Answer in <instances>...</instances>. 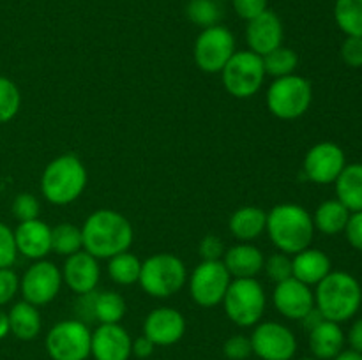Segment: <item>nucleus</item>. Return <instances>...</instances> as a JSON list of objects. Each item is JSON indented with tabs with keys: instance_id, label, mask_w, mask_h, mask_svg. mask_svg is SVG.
<instances>
[{
	"instance_id": "obj_47",
	"label": "nucleus",
	"mask_w": 362,
	"mask_h": 360,
	"mask_svg": "<svg viewBox=\"0 0 362 360\" xmlns=\"http://www.w3.org/2000/svg\"><path fill=\"white\" fill-rule=\"evenodd\" d=\"M324 320H325V318L322 316L320 311H318L317 307H313V309H311L310 313H308L306 316H304L303 320H299V321H300V323H303L304 330L311 332V330H313L315 327H318V325H320L322 321H324Z\"/></svg>"
},
{
	"instance_id": "obj_29",
	"label": "nucleus",
	"mask_w": 362,
	"mask_h": 360,
	"mask_svg": "<svg viewBox=\"0 0 362 360\" xmlns=\"http://www.w3.org/2000/svg\"><path fill=\"white\" fill-rule=\"evenodd\" d=\"M126 314V300L117 292H95L94 320L103 323H119Z\"/></svg>"
},
{
	"instance_id": "obj_1",
	"label": "nucleus",
	"mask_w": 362,
	"mask_h": 360,
	"mask_svg": "<svg viewBox=\"0 0 362 360\" xmlns=\"http://www.w3.org/2000/svg\"><path fill=\"white\" fill-rule=\"evenodd\" d=\"M81 236L83 251L98 260H110L115 254L129 251L133 244V226L119 212L101 208L85 219Z\"/></svg>"
},
{
	"instance_id": "obj_11",
	"label": "nucleus",
	"mask_w": 362,
	"mask_h": 360,
	"mask_svg": "<svg viewBox=\"0 0 362 360\" xmlns=\"http://www.w3.org/2000/svg\"><path fill=\"white\" fill-rule=\"evenodd\" d=\"M189 295L200 307H216L223 302L232 275L223 261H202L187 277Z\"/></svg>"
},
{
	"instance_id": "obj_18",
	"label": "nucleus",
	"mask_w": 362,
	"mask_h": 360,
	"mask_svg": "<svg viewBox=\"0 0 362 360\" xmlns=\"http://www.w3.org/2000/svg\"><path fill=\"white\" fill-rule=\"evenodd\" d=\"M283 35H285L283 23L274 11H264L246 25L247 46L251 52L260 56L283 46Z\"/></svg>"
},
{
	"instance_id": "obj_42",
	"label": "nucleus",
	"mask_w": 362,
	"mask_h": 360,
	"mask_svg": "<svg viewBox=\"0 0 362 360\" xmlns=\"http://www.w3.org/2000/svg\"><path fill=\"white\" fill-rule=\"evenodd\" d=\"M269 0H232V6L235 13L239 14L243 20L250 21L267 11Z\"/></svg>"
},
{
	"instance_id": "obj_19",
	"label": "nucleus",
	"mask_w": 362,
	"mask_h": 360,
	"mask_svg": "<svg viewBox=\"0 0 362 360\" xmlns=\"http://www.w3.org/2000/svg\"><path fill=\"white\" fill-rule=\"evenodd\" d=\"M60 272H62V281L66 282L67 288L73 289L78 295L94 292L95 286L99 284V277H101L98 258H94L83 249L80 253L67 256Z\"/></svg>"
},
{
	"instance_id": "obj_8",
	"label": "nucleus",
	"mask_w": 362,
	"mask_h": 360,
	"mask_svg": "<svg viewBox=\"0 0 362 360\" xmlns=\"http://www.w3.org/2000/svg\"><path fill=\"white\" fill-rule=\"evenodd\" d=\"M226 92L237 99H247L257 94L265 80L264 60L251 49L233 53L221 71Z\"/></svg>"
},
{
	"instance_id": "obj_20",
	"label": "nucleus",
	"mask_w": 362,
	"mask_h": 360,
	"mask_svg": "<svg viewBox=\"0 0 362 360\" xmlns=\"http://www.w3.org/2000/svg\"><path fill=\"white\" fill-rule=\"evenodd\" d=\"M18 253L28 260H42L52 253V228L41 219H32L18 224L14 229Z\"/></svg>"
},
{
	"instance_id": "obj_3",
	"label": "nucleus",
	"mask_w": 362,
	"mask_h": 360,
	"mask_svg": "<svg viewBox=\"0 0 362 360\" xmlns=\"http://www.w3.org/2000/svg\"><path fill=\"white\" fill-rule=\"evenodd\" d=\"M361 302V284L349 272H329L317 284L315 307L325 320L334 323L349 321L357 314Z\"/></svg>"
},
{
	"instance_id": "obj_41",
	"label": "nucleus",
	"mask_w": 362,
	"mask_h": 360,
	"mask_svg": "<svg viewBox=\"0 0 362 360\" xmlns=\"http://www.w3.org/2000/svg\"><path fill=\"white\" fill-rule=\"evenodd\" d=\"M341 59L346 66L362 67V37L346 35L341 44Z\"/></svg>"
},
{
	"instance_id": "obj_36",
	"label": "nucleus",
	"mask_w": 362,
	"mask_h": 360,
	"mask_svg": "<svg viewBox=\"0 0 362 360\" xmlns=\"http://www.w3.org/2000/svg\"><path fill=\"white\" fill-rule=\"evenodd\" d=\"M11 210H13V215L18 221L25 222L32 221V219H37L41 207H39V201L34 194L21 193L14 198Z\"/></svg>"
},
{
	"instance_id": "obj_30",
	"label": "nucleus",
	"mask_w": 362,
	"mask_h": 360,
	"mask_svg": "<svg viewBox=\"0 0 362 360\" xmlns=\"http://www.w3.org/2000/svg\"><path fill=\"white\" fill-rule=\"evenodd\" d=\"M83 249V236L81 228L71 222H60L52 228V251L60 256H71Z\"/></svg>"
},
{
	"instance_id": "obj_4",
	"label": "nucleus",
	"mask_w": 362,
	"mask_h": 360,
	"mask_svg": "<svg viewBox=\"0 0 362 360\" xmlns=\"http://www.w3.org/2000/svg\"><path fill=\"white\" fill-rule=\"evenodd\" d=\"M87 169L73 154H64L48 162L41 176V191L53 205H69L83 194Z\"/></svg>"
},
{
	"instance_id": "obj_50",
	"label": "nucleus",
	"mask_w": 362,
	"mask_h": 360,
	"mask_svg": "<svg viewBox=\"0 0 362 360\" xmlns=\"http://www.w3.org/2000/svg\"><path fill=\"white\" fill-rule=\"evenodd\" d=\"M300 360H317V359H300Z\"/></svg>"
},
{
	"instance_id": "obj_2",
	"label": "nucleus",
	"mask_w": 362,
	"mask_h": 360,
	"mask_svg": "<svg viewBox=\"0 0 362 360\" xmlns=\"http://www.w3.org/2000/svg\"><path fill=\"white\" fill-rule=\"evenodd\" d=\"M265 232L269 233V239L276 249L285 254H297L308 249L313 240V217L300 205H276L267 214Z\"/></svg>"
},
{
	"instance_id": "obj_21",
	"label": "nucleus",
	"mask_w": 362,
	"mask_h": 360,
	"mask_svg": "<svg viewBox=\"0 0 362 360\" xmlns=\"http://www.w3.org/2000/svg\"><path fill=\"white\" fill-rule=\"evenodd\" d=\"M226 270L235 279H253L264 270L265 258L251 242H240L225 251L223 256Z\"/></svg>"
},
{
	"instance_id": "obj_39",
	"label": "nucleus",
	"mask_w": 362,
	"mask_h": 360,
	"mask_svg": "<svg viewBox=\"0 0 362 360\" xmlns=\"http://www.w3.org/2000/svg\"><path fill=\"white\" fill-rule=\"evenodd\" d=\"M20 292V277L11 268H0V307L9 304Z\"/></svg>"
},
{
	"instance_id": "obj_34",
	"label": "nucleus",
	"mask_w": 362,
	"mask_h": 360,
	"mask_svg": "<svg viewBox=\"0 0 362 360\" xmlns=\"http://www.w3.org/2000/svg\"><path fill=\"white\" fill-rule=\"evenodd\" d=\"M21 95L20 88L13 80L0 76V124L13 120L20 112Z\"/></svg>"
},
{
	"instance_id": "obj_33",
	"label": "nucleus",
	"mask_w": 362,
	"mask_h": 360,
	"mask_svg": "<svg viewBox=\"0 0 362 360\" xmlns=\"http://www.w3.org/2000/svg\"><path fill=\"white\" fill-rule=\"evenodd\" d=\"M186 16L200 28L214 27L221 20V7L216 0H189L186 6Z\"/></svg>"
},
{
	"instance_id": "obj_45",
	"label": "nucleus",
	"mask_w": 362,
	"mask_h": 360,
	"mask_svg": "<svg viewBox=\"0 0 362 360\" xmlns=\"http://www.w3.org/2000/svg\"><path fill=\"white\" fill-rule=\"evenodd\" d=\"M156 346L152 344L151 339H147L145 335L141 337L133 339V346H131V355L138 356V359H148V356L154 353Z\"/></svg>"
},
{
	"instance_id": "obj_48",
	"label": "nucleus",
	"mask_w": 362,
	"mask_h": 360,
	"mask_svg": "<svg viewBox=\"0 0 362 360\" xmlns=\"http://www.w3.org/2000/svg\"><path fill=\"white\" fill-rule=\"evenodd\" d=\"M9 332V316H7L6 311L0 307V341H2L4 337H7Z\"/></svg>"
},
{
	"instance_id": "obj_10",
	"label": "nucleus",
	"mask_w": 362,
	"mask_h": 360,
	"mask_svg": "<svg viewBox=\"0 0 362 360\" xmlns=\"http://www.w3.org/2000/svg\"><path fill=\"white\" fill-rule=\"evenodd\" d=\"M233 53H235V37L223 25L204 28L194 41V62L204 73H221Z\"/></svg>"
},
{
	"instance_id": "obj_26",
	"label": "nucleus",
	"mask_w": 362,
	"mask_h": 360,
	"mask_svg": "<svg viewBox=\"0 0 362 360\" xmlns=\"http://www.w3.org/2000/svg\"><path fill=\"white\" fill-rule=\"evenodd\" d=\"M336 200L341 201L350 212H362V164H346L336 179Z\"/></svg>"
},
{
	"instance_id": "obj_5",
	"label": "nucleus",
	"mask_w": 362,
	"mask_h": 360,
	"mask_svg": "<svg viewBox=\"0 0 362 360\" xmlns=\"http://www.w3.org/2000/svg\"><path fill=\"white\" fill-rule=\"evenodd\" d=\"M138 282L147 295L154 299H168L179 293L187 282L186 265L175 254H154L141 261Z\"/></svg>"
},
{
	"instance_id": "obj_32",
	"label": "nucleus",
	"mask_w": 362,
	"mask_h": 360,
	"mask_svg": "<svg viewBox=\"0 0 362 360\" xmlns=\"http://www.w3.org/2000/svg\"><path fill=\"white\" fill-rule=\"evenodd\" d=\"M265 67V74H271L274 78L290 76L296 74L297 66H299V56L293 49L279 46V48L272 49L271 53L262 56Z\"/></svg>"
},
{
	"instance_id": "obj_37",
	"label": "nucleus",
	"mask_w": 362,
	"mask_h": 360,
	"mask_svg": "<svg viewBox=\"0 0 362 360\" xmlns=\"http://www.w3.org/2000/svg\"><path fill=\"white\" fill-rule=\"evenodd\" d=\"M18 249L14 242V232L7 224L0 222V268H11L16 261Z\"/></svg>"
},
{
	"instance_id": "obj_14",
	"label": "nucleus",
	"mask_w": 362,
	"mask_h": 360,
	"mask_svg": "<svg viewBox=\"0 0 362 360\" xmlns=\"http://www.w3.org/2000/svg\"><path fill=\"white\" fill-rule=\"evenodd\" d=\"M345 166L346 159L343 148L331 141H322L308 150L303 168L308 180L327 186L336 182Z\"/></svg>"
},
{
	"instance_id": "obj_15",
	"label": "nucleus",
	"mask_w": 362,
	"mask_h": 360,
	"mask_svg": "<svg viewBox=\"0 0 362 360\" xmlns=\"http://www.w3.org/2000/svg\"><path fill=\"white\" fill-rule=\"evenodd\" d=\"M186 334V318L173 307H158L144 321V335L154 346H173Z\"/></svg>"
},
{
	"instance_id": "obj_16",
	"label": "nucleus",
	"mask_w": 362,
	"mask_h": 360,
	"mask_svg": "<svg viewBox=\"0 0 362 360\" xmlns=\"http://www.w3.org/2000/svg\"><path fill=\"white\" fill-rule=\"evenodd\" d=\"M272 302L281 316L288 320H303L315 307V293L299 279L290 277L276 284Z\"/></svg>"
},
{
	"instance_id": "obj_27",
	"label": "nucleus",
	"mask_w": 362,
	"mask_h": 360,
	"mask_svg": "<svg viewBox=\"0 0 362 360\" xmlns=\"http://www.w3.org/2000/svg\"><path fill=\"white\" fill-rule=\"evenodd\" d=\"M350 214L352 212L339 200L324 201L318 205L313 215L315 229L325 233V235H338V233L345 232Z\"/></svg>"
},
{
	"instance_id": "obj_13",
	"label": "nucleus",
	"mask_w": 362,
	"mask_h": 360,
	"mask_svg": "<svg viewBox=\"0 0 362 360\" xmlns=\"http://www.w3.org/2000/svg\"><path fill=\"white\" fill-rule=\"evenodd\" d=\"M62 282V272L57 265L52 261L37 260L20 279V292L25 302L35 307L46 306L59 295Z\"/></svg>"
},
{
	"instance_id": "obj_7",
	"label": "nucleus",
	"mask_w": 362,
	"mask_h": 360,
	"mask_svg": "<svg viewBox=\"0 0 362 360\" xmlns=\"http://www.w3.org/2000/svg\"><path fill=\"white\" fill-rule=\"evenodd\" d=\"M313 88L306 78L299 74L276 78L267 90V106L274 116L281 120H296L310 109Z\"/></svg>"
},
{
	"instance_id": "obj_31",
	"label": "nucleus",
	"mask_w": 362,
	"mask_h": 360,
	"mask_svg": "<svg viewBox=\"0 0 362 360\" xmlns=\"http://www.w3.org/2000/svg\"><path fill=\"white\" fill-rule=\"evenodd\" d=\"M334 20L346 35L362 37V0H336Z\"/></svg>"
},
{
	"instance_id": "obj_9",
	"label": "nucleus",
	"mask_w": 362,
	"mask_h": 360,
	"mask_svg": "<svg viewBox=\"0 0 362 360\" xmlns=\"http://www.w3.org/2000/svg\"><path fill=\"white\" fill-rule=\"evenodd\" d=\"M92 332L80 320H62L46 334V352L52 360H87L90 356Z\"/></svg>"
},
{
	"instance_id": "obj_43",
	"label": "nucleus",
	"mask_w": 362,
	"mask_h": 360,
	"mask_svg": "<svg viewBox=\"0 0 362 360\" xmlns=\"http://www.w3.org/2000/svg\"><path fill=\"white\" fill-rule=\"evenodd\" d=\"M346 240L354 249L362 251V212H352L345 228Z\"/></svg>"
},
{
	"instance_id": "obj_49",
	"label": "nucleus",
	"mask_w": 362,
	"mask_h": 360,
	"mask_svg": "<svg viewBox=\"0 0 362 360\" xmlns=\"http://www.w3.org/2000/svg\"><path fill=\"white\" fill-rule=\"evenodd\" d=\"M332 360H362V353L354 352V349H343L338 356Z\"/></svg>"
},
{
	"instance_id": "obj_44",
	"label": "nucleus",
	"mask_w": 362,
	"mask_h": 360,
	"mask_svg": "<svg viewBox=\"0 0 362 360\" xmlns=\"http://www.w3.org/2000/svg\"><path fill=\"white\" fill-rule=\"evenodd\" d=\"M94 299H95V289L94 292L83 293V295H78L76 300V320L88 323V321H94Z\"/></svg>"
},
{
	"instance_id": "obj_28",
	"label": "nucleus",
	"mask_w": 362,
	"mask_h": 360,
	"mask_svg": "<svg viewBox=\"0 0 362 360\" xmlns=\"http://www.w3.org/2000/svg\"><path fill=\"white\" fill-rule=\"evenodd\" d=\"M141 272V261L129 251L115 254L108 260V274L113 282L120 286H131L138 282Z\"/></svg>"
},
{
	"instance_id": "obj_24",
	"label": "nucleus",
	"mask_w": 362,
	"mask_h": 360,
	"mask_svg": "<svg viewBox=\"0 0 362 360\" xmlns=\"http://www.w3.org/2000/svg\"><path fill=\"white\" fill-rule=\"evenodd\" d=\"M265 226H267V214L260 207H253V205L237 208L228 222L230 233L240 242L257 240L265 232Z\"/></svg>"
},
{
	"instance_id": "obj_6",
	"label": "nucleus",
	"mask_w": 362,
	"mask_h": 360,
	"mask_svg": "<svg viewBox=\"0 0 362 360\" xmlns=\"http://www.w3.org/2000/svg\"><path fill=\"white\" fill-rule=\"evenodd\" d=\"M226 316L237 327H255L262 321L267 299L257 279H232L223 299Z\"/></svg>"
},
{
	"instance_id": "obj_46",
	"label": "nucleus",
	"mask_w": 362,
	"mask_h": 360,
	"mask_svg": "<svg viewBox=\"0 0 362 360\" xmlns=\"http://www.w3.org/2000/svg\"><path fill=\"white\" fill-rule=\"evenodd\" d=\"M346 341H349L350 349L362 353V318L354 321L349 330V335H346Z\"/></svg>"
},
{
	"instance_id": "obj_22",
	"label": "nucleus",
	"mask_w": 362,
	"mask_h": 360,
	"mask_svg": "<svg viewBox=\"0 0 362 360\" xmlns=\"http://www.w3.org/2000/svg\"><path fill=\"white\" fill-rule=\"evenodd\" d=\"M308 334H310V349L313 359L317 360H332L345 348L346 337L339 323L334 321L324 320Z\"/></svg>"
},
{
	"instance_id": "obj_40",
	"label": "nucleus",
	"mask_w": 362,
	"mask_h": 360,
	"mask_svg": "<svg viewBox=\"0 0 362 360\" xmlns=\"http://www.w3.org/2000/svg\"><path fill=\"white\" fill-rule=\"evenodd\" d=\"M198 253H200L202 261H221L225 256V244L219 236L207 235L202 239Z\"/></svg>"
},
{
	"instance_id": "obj_23",
	"label": "nucleus",
	"mask_w": 362,
	"mask_h": 360,
	"mask_svg": "<svg viewBox=\"0 0 362 360\" xmlns=\"http://www.w3.org/2000/svg\"><path fill=\"white\" fill-rule=\"evenodd\" d=\"M293 277L308 286L318 284L325 275L331 272V260L327 254L320 249H308L293 254L292 260Z\"/></svg>"
},
{
	"instance_id": "obj_17",
	"label": "nucleus",
	"mask_w": 362,
	"mask_h": 360,
	"mask_svg": "<svg viewBox=\"0 0 362 360\" xmlns=\"http://www.w3.org/2000/svg\"><path fill=\"white\" fill-rule=\"evenodd\" d=\"M129 332L119 323H103L92 332L90 356L95 360H129L131 359Z\"/></svg>"
},
{
	"instance_id": "obj_12",
	"label": "nucleus",
	"mask_w": 362,
	"mask_h": 360,
	"mask_svg": "<svg viewBox=\"0 0 362 360\" xmlns=\"http://www.w3.org/2000/svg\"><path fill=\"white\" fill-rule=\"evenodd\" d=\"M250 339L253 355L260 360H292L297 353L296 335L278 321H260Z\"/></svg>"
},
{
	"instance_id": "obj_35",
	"label": "nucleus",
	"mask_w": 362,
	"mask_h": 360,
	"mask_svg": "<svg viewBox=\"0 0 362 360\" xmlns=\"http://www.w3.org/2000/svg\"><path fill=\"white\" fill-rule=\"evenodd\" d=\"M264 268L265 272H267L269 279L274 281L276 284L293 277L292 258H290V254L281 253V251H279V253H274L272 256H269L267 261L264 263Z\"/></svg>"
},
{
	"instance_id": "obj_25",
	"label": "nucleus",
	"mask_w": 362,
	"mask_h": 360,
	"mask_svg": "<svg viewBox=\"0 0 362 360\" xmlns=\"http://www.w3.org/2000/svg\"><path fill=\"white\" fill-rule=\"evenodd\" d=\"M9 316V330L20 341H32L41 332V314L39 309L32 304L16 302L11 311L7 313Z\"/></svg>"
},
{
	"instance_id": "obj_38",
	"label": "nucleus",
	"mask_w": 362,
	"mask_h": 360,
	"mask_svg": "<svg viewBox=\"0 0 362 360\" xmlns=\"http://www.w3.org/2000/svg\"><path fill=\"white\" fill-rule=\"evenodd\" d=\"M223 353L228 360H246L253 355V348H251V339L247 335L237 334L226 339L225 346H223Z\"/></svg>"
}]
</instances>
